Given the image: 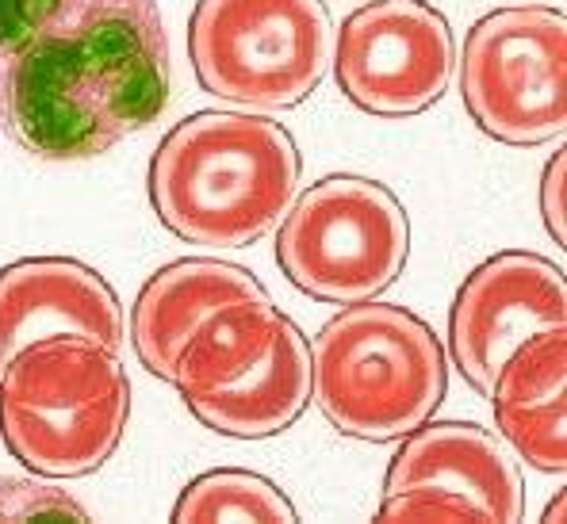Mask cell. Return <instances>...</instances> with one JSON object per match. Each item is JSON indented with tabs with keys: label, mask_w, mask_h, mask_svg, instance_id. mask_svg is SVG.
<instances>
[{
	"label": "cell",
	"mask_w": 567,
	"mask_h": 524,
	"mask_svg": "<svg viewBox=\"0 0 567 524\" xmlns=\"http://www.w3.org/2000/svg\"><path fill=\"white\" fill-rule=\"evenodd\" d=\"M411 253V219L388 188L364 177H327L291 199L277 261L291 287L319 303H369L399 280Z\"/></svg>",
	"instance_id": "obj_7"
},
{
	"label": "cell",
	"mask_w": 567,
	"mask_h": 524,
	"mask_svg": "<svg viewBox=\"0 0 567 524\" xmlns=\"http://www.w3.org/2000/svg\"><path fill=\"white\" fill-rule=\"evenodd\" d=\"M567 326L564 269L537 253H498L456 291L449 314L453 360L472 390L487 395L503 360L533 334Z\"/></svg>",
	"instance_id": "obj_10"
},
{
	"label": "cell",
	"mask_w": 567,
	"mask_h": 524,
	"mask_svg": "<svg viewBox=\"0 0 567 524\" xmlns=\"http://www.w3.org/2000/svg\"><path fill=\"white\" fill-rule=\"evenodd\" d=\"M560 517H564V494L556 497V505H548V510H545V521H548V524L560 521Z\"/></svg>",
	"instance_id": "obj_18"
},
{
	"label": "cell",
	"mask_w": 567,
	"mask_h": 524,
	"mask_svg": "<svg viewBox=\"0 0 567 524\" xmlns=\"http://www.w3.org/2000/svg\"><path fill=\"white\" fill-rule=\"evenodd\" d=\"M461 96L503 146H545L567 130V20L556 8H498L464 39Z\"/></svg>",
	"instance_id": "obj_8"
},
{
	"label": "cell",
	"mask_w": 567,
	"mask_h": 524,
	"mask_svg": "<svg viewBox=\"0 0 567 524\" xmlns=\"http://www.w3.org/2000/svg\"><path fill=\"white\" fill-rule=\"evenodd\" d=\"M449 360L437 334L395 303H353L311 345V398L338 432L388 444L437 413Z\"/></svg>",
	"instance_id": "obj_4"
},
{
	"label": "cell",
	"mask_w": 567,
	"mask_h": 524,
	"mask_svg": "<svg viewBox=\"0 0 567 524\" xmlns=\"http://www.w3.org/2000/svg\"><path fill=\"white\" fill-rule=\"evenodd\" d=\"M265 287L254 272L212 256L173 261L142 284L131 306V345L150 376L173 382L177 356L185 353L188 337L212 318L215 311L235 303H261Z\"/></svg>",
	"instance_id": "obj_13"
},
{
	"label": "cell",
	"mask_w": 567,
	"mask_h": 524,
	"mask_svg": "<svg viewBox=\"0 0 567 524\" xmlns=\"http://www.w3.org/2000/svg\"><path fill=\"white\" fill-rule=\"evenodd\" d=\"M85 521V510L70 494L43 482L0 475V521Z\"/></svg>",
	"instance_id": "obj_16"
},
{
	"label": "cell",
	"mask_w": 567,
	"mask_h": 524,
	"mask_svg": "<svg viewBox=\"0 0 567 524\" xmlns=\"http://www.w3.org/2000/svg\"><path fill=\"white\" fill-rule=\"evenodd\" d=\"M338 88L380 119H406L449 93L456 43L449 20L425 0H369L338 31Z\"/></svg>",
	"instance_id": "obj_9"
},
{
	"label": "cell",
	"mask_w": 567,
	"mask_h": 524,
	"mask_svg": "<svg viewBox=\"0 0 567 524\" xmlns=\"http://www.w3.org/2000/svg\"><path fill=\"white\" fill-rule=\"evenodd\" d=\"M425 490L456 505L464 524L525 517V486L506 448L472 421H437L406 432V444L391 460L383 494Z\"/></svg>",
	"instance_id": "obj_11"
},
{
	"label": "cell",
	"mask_w": 567,
	"mask_h": 524,
	"mask_svg": "<svg viewBox=\"0 0 567 524\" xmlns=\"http://www.w3.org/2000/svg\"><path fill=\"white\" fill-rule=\"evenodd\" d=\"M495 426L529 468L567 471V329L522 340L487 390Z\"/></svg>",
	"instance_id": "obj_14"
},
{
	"label": "cell",
	"mask_w": 567,
	"mask_h": 524,
	"mask_svg": "<svg viewBox=\"0 0 567 524\" xmlns=\"http://www.w3.org/2000/svg\"><path fill=\"white\" fill-rule=\"evenodd\" d=\"M47 337L123 348V306L112 284L73 256H31L0 269V371Z\"/></svg>",
	"instance_id": "obj_12"
},
{
	"label": "cell",
	"mask_w": 567,
	"mask_h": 524,
	"mask_svg": "<svg viewBox=\"0 0 567 524\" xmlns=\"http://www.w3.org/2000/svg\"><path fill=\"white\" fill-rule=\"evenodd\" d=\"M299 149L280 123L241 112H196L150 161V203L192 245L246 249L299 196Z\"/></svg>",
	"instance_id": "obj_2"
},
{
	"label": "cell",
	"mask_w": 567,
	"mask_h": 524,
	"mask_svg": "<svg viewBox=\"0 0 567 524\" xmlns=\"http://www.w3.org/2000/svg\"><path fill=\"white\" fill-rule=\"evenodd\" d=\"M173 387L219 437H277L311 402V345L269 298L223 306L188 337Z\"/></svg>",
	"instance_id": "obj_5"
},
{
	"label": "cell",
	"mask_w": 567,
	"mask_h": 524,
	"mask_svg": "<svg viewBox=\"0 0 567 524\" xmlns=\"http://www.w3.org/2000/svg\"><path fill=\"white\" fill-rule=\"evenodd\" d=\"M567 149H556L553 161L545 165V180H540V214H545V227L553 234L556 245H567L564 230V172H567Z\"/></svg>",
	"instance_id": "obj_17"
},
{
	"label": "cell",
	"mask_w": 567,
	"mask_h": 524,
	"mask_svg": "<svg viewBox=\"0 0 567 524\" xmlns=\"http://www.w3.org/2000/svg\"><path fill=\"white\" fill-rule=\"evenodd\" d=\"M173 521L207 524V521H296V505L265 475L238 468L207 471L181 490L173 505Z\"/></svg>",
	"instance_id": "obj_15"
},
{
	"label": "cell",
	"mask_w": 567,
	"mask_h": 524,
	"mask_svg": "<svg viewBox=\"0 0 567 524\" xmlns=\"http://www.w3.org/2000/svg\"><path fill=\"white\" fill-rule=\"evenodd\" d=\"M188 57L204 93L280 112L322 85L333 28L319 0H199L188 20Z\"/></svg>",
	"instance_id": "obj_6"
},
{
	"label": "cell",
	"mask_w": 567,
	"mask_h": 524,
	"mask_svg": "<svg viewBox=\"0 0 567 524\" xmlns=\"http://www.w3.org/2000/svg\"><path fill=\"white\" fill-rule=\"evenodd\" d=\"M165 104L157 0H0V127L31 157H100Z\"/></svg>",
	"instance_id": "obj_1"
},
{
	"label": "cell",
	"mask_w": 567,
	"mask_h": 524,
	"mask_svg": "<svg viewBox=\"0 0 567 524\" xmlns=\"http://www.w3.org/2000/svg\"><path fill=\"white\" fill-rule=\"evenodd\" d=\"M131 379L115 348L47 337L0 371V440L31 475L85 479L120 448Z\"/></svg>",
	"instance_id": "obj_3"
}]
</instances>
